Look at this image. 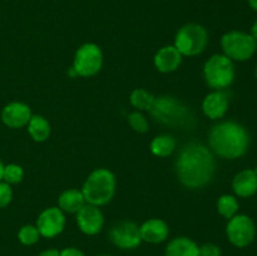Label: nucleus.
I'll return each mask as SVG.
<instances>
[{
	"label": "nucleus",
	"instance_id": "obj_8",
	"mask_svg": "<svg viewBox=\"0 0 257 256\" xmlns=\"http://www.w3.org/2000/svg\"><path fill=\"white\" fill-rule=\"evenodd\" d=\"M103 67V52L94 43H85L75 52L73 69L83 78L94 77Z\"/></svg>",
	"mask_w": 257,
	"mask_h": 256
},
{
	"label": "nucleus",
	"instance_id": "obj_21",
	"mask_svg": "<svg viewBox=\"0 0 257 256\" xmlns=\"http://www.w3.org/2000/svg\"><path fill=\"white\" fill-rule=\"evenodd\" d=\"M176 140L170 135L156 136L151 142V152L156 157L165 158L172 155L176 150Z\"/></svg>",
	"mask_w": 257,
	"mask_h": 256
},
{
	"label": "nucleus",
	"instance_id": "obj_33",
	"mask_svg": "<svg viewBox=\"0 0 257 256\" xmlns=\"http://www.w3.org/2000/svg\"><path fill=\"white\" fill-rule=\"evenodd\" d=\"M4 167H5V165L3 163V161L0 160V181H3V173H4Z\"/></svg>",
	"mask_w": 257,
	"mask_h": 256
},
{
	"label": "nucleus",
	"instance_id": "obj_31",
	"mask_svg": "<svg viewBox=\"0 0 257 256\" xmlns=\"http://www.w3.org/2000/svg\"><path fill=\"white\" fill-rule=\"evenodd\" d=\"M250 34L252 35V37L257 40V19L255 20V22H253L252 27H251V33H250Z\"/></svg>",
	"mask_w": 257,
	"mask_h": 256
},
{
	"label": "nucleus",
	"instance_id": "obj_16",
	"mask_svg": "<svg viewBox=\"0 0 257 256\" xmlns=\"http://www.w3.org/2000/svg\"><path fill=\"white\" fill-rule=\"evenodd\" d=\"M182 57L183 55L178 52L175 45H166L156 53L153 63L158 72L171 73L180 68L181 63H182Z\"/></svg>",
	"mask_w": 257,
	"mask_h": 256
},
{
	"label": "nucleus",
	"instance_id": "obj_23",
	"mask_svg": "<svg viewBox=\"0 0 257 256\" xmlns=\"http://www.w3.org/2000/svg\"><path fill=\"white\" fill-rule=\"evenodd\" d=\"M238 205L237 198L233 195H222L217 200V212L226 220H230L235 215H237Z\"/></svg>",
	"mask_w": 257,
	"mask_h": 256
},
{
	"label": "nucleus",
	"instance_id": "obj_1",
	"mask_svg": "<svg viewBox=\"0 0 257 256\" xmlns=\"http://www.w3.org/2000/svg\"><path fill=\"white\" fill-rule=\"evenodd\" d=\"M175 168L181 185L188 190H200L207 186L215 176V156L202 143L190 142L178 152Z\"/></svg>",
	"mask_w": 257,
	"mask_h": 256
},
{
	"label": "nucleus",
	"instance_id": "obj_11",
	"mask_svg": "<svg viewBox=\"0 0 257 256\" xmlns=\"http://www.w3.org/2000/svg\"><path fill=\"white\" fill-rule=\"evenodd\" d=\"M37 228L40 236L53 238L60 235L65 227V215L59 207H48L40 212L37 220Z\"/></svg>",
	"mask_w": 257,
	"mask_h": 256
},
{
	"label": "nucleus",
	"instance_id": "obj_25",
	"mask_svg": "<svg viewBox=\"0 0 257 256\" xmlns=\"http://www.w3.org/2000/svg\"><path fill=\"white\" fill-rule=\"evenodd\" d=\"M24 178V170L22 166L17 163H9L4 167V173H3V181L12 185H18Z\"/></svg>",
	"mask_w": 257,
	"mask_h": 256
},
{
	"label": "nucleus",
	"instance_id": "obj_2",
	"mask_svg": "<svg viewBox=\"0 0 257 256\" xmlns=\"http://www.w3.org/2000/svg\"><path fill=\"white\" fill-rule=\"evenodd\" d=\"M251 138L247 130L235 120H223L211 128L208 145L211 151L225 160H237L247 153Z\"/></svg>",
	"mask_w": 257,
	"mask_h": 256
},
{
	"label": "nucleus",
	"instance_id": "obj_15",
	"mask_svg": "<svg viewBox=\"0 0 257 256\" xmlns=\"http://www.w3.org/2000/svg\"><path fill=\"white\" fill-rule=\"evenodd\" d=\"M140 233L142 241L157 245L167 240L170 235V227L167 222L161 218H150L140 226Z\"/></svg>",
	"mask_w": 257,
	"mask_h": 256
},
{
	"label": "nucleus",
	"instance_id": "obj_3",
	"mask_svg": "<svg viewBox=\"0 0 257 256\" xmlns=\"http://www.w3.org/2000/svg\"><path fill=\"white\" fill-rule=\"evenodd\" d=\"M150 112L156 122L175 130H188L193 124V114L190 108L171 95L156 98Z\"/></svg>",
	"mask_w": 257,
	"mask_h": 256
},
{
	"label": "nucleus",
	"instance_id": "obj_18",
	"mask_svg": "<svg viewBox=\"0 0 257 256\" xmlns=\"http://www.w3.org/2000/svg\"><path fill=\"white\" fill-rule=\"evenodd\" d=\"M166 256H200V246L190 237L178 236L166 246Z\"/></svg>",
	"mask_w": 257,
	"mask_h": 256
},
{
	"label": "nucleus",
	"instance_id": "obj_22",
	"mask_svg": "<svg viewBox=\"0 0 257 256\" xmlns=\"http://www.w3.org/2000/svg\"><path fill=\"white\" fill-rule=\"evenodd\" d=\"M131 104L136 108L137 110L142 112V110H148L150 112L152 108L153 103H155L156 97L148 90L143 89V88H137L131 93Z\"/></svg>",
	"mask_w": 257,
	"mask_h": 256
},
{
	"label": "nucleus",
	"instance_id": "obj_29",
	"mask_svg": "<svg viewBox=\"0 0 257 256\" xmlns=\"http://www.w3.org/2000/svg\"><path fill=\"white\" fill-rule=\"evenodd\" d=\"M60 256H85V253L77 247H65L60 251Z\"/></svg>",
	"mask_w": 257,
	"mask_h": 256
},
{
	"label": "nucleus",
	"instance_id": "obj_12",
	"mask_svg": "<svg viewBox=\"0 0 257 256\" xmlns=\"http://www.w3.org/2000/svg\"><path fill=\"white\" fill-rule=\"evenodd\" d=\"M77 225L83 233L94 236L102 231L104 226V216L98 206L85 203L77 213Z\"/></svg>",
	"mask_w": 257,
	"mask_h": 256
},
{
	"label": "nucleus",
	"instance_id": "obj_30",
	"mask_svg": "<svg viewBox=\"0 0 257 256\" xmlns=\"http://www.w3.org/2000/svg\"><path fill=\"white\" fill-rule=\"evenodd\" d=\"M38 256H60V251L57 248H47V250L42 251Z\"/></svg>",
	"mask_w": 257,
	"mask_h": 256
},
{
	"label": "nucleus",
	"instance_id": "obj_27",
	"mask_svg": "<svg viewBox=\"0 0 257 256\" xmlns=\"http://www.w3.org/2000/svg\"><path fill=\"white\" fill-rule=\"evenodd\" d=\"M13 200V190L9 183L0 181V210L5 208Z\"/></svg>",
	"mask_w": 257,
	"mask_h": 256
},
{
	"label": "nucleus",
	"instance_id": "obj_10",
	"mask_svg": "<svg viewBox=\"0 0 257 256\" xmlns=\"http://www.w3.org/2000/svg\"><path fill=\"white\" fill-rule=\"evenodd\" d=\"M109 238L114 246L122 250H133L142 242L140 233V226L133 221H120L112 226L109 231Z\"/></svg>",
	"mask_w": 257,
	"mask_h": 256
},
{
	"label": "nucleus",
	"instance_id": "obj_13",
	"mask_svg": "<svg viewBox=\"0 0 257 256\" xmlns=\"http://www.w3.org/2000/svg\"><path fill=\"white\" fill-rule=\"evenodd\" d=\"M33 113L29 105L24 102H10L3 108L2 122L12 130L27 127Z\"/></svg>",
	"mask_w": 257,
	"mask_h": 256
},
{
	"label": "nucleus",
	"instance_id": "obj_28",
	"mask_svg": "<svg viewBox=\"0 0 257 256\" xmlns=\"http://www.w3.org/2000/svg\"><path fill=\"white\" fill-rule=\"evenodd\" d=\"M220 246L213 242H206L200 246V256H221Z\"/></svg>",
	"mask_w": 257,
	"mask_h": 256
},
{
	"label": "nucleus",
	"instance_id": "obj_14",
	"mask_svg": "<svg viewBox=\"0 0 257 256\" xmlns=\"http://www.w3.org/2000/svg\"><path fill=\"white\" fill-rule=\"evenodd\" d=\"M228 104H230V99L226 90H212L203 98V114L212 120L221 119L227 113Z\"/></svg>",
	"mask_w": 257,
	"mask_h": 256
},
{
	"label": "nucleus",
	"instance_id": "obj_34",
	"mask_svg": "<svg viewBox=\"0 0 257 256\" xmlns=\"http://www.w3.org/2000/svg\"><path fill=\"white\" fill-rule=\"evenodd\" d=\"M255 78L257 79V67H256V69H255Z\"/></svg>",
	"mask_w": 257,
	"mask_h": 256
},
{
	"label": "nucleus",
	"instance_id": "obj_24",
	"mask_svg": "<svg viewBox=\"0 0 257 256\" xmlns=\"http://www.w3.org/2000/svg\"><path fill=\"white\" fill-rule=\"evenodd\" d=\"M39 238L40 233L38 231L37 226L34 225H24L18 231V240L24 246L35 245L39 241Z\"/></svg>",
	"mask_w": 257,
	"mask_h": 256
},
{
	"label": "nucleus",
	"instance_id": "obj_9",
	"mask_svg": "<svg viewBox=\"0 0 257 256\" xmlns=\"http://www.w3.org/2000/svg\"><path fill=\"white\" fill-rule=\"evenodd\" d=\"M226 236L233 246L243 248L250 246L256 237V225L250 216L237 213L226 225Z\"/></svg>",
	"mask_w": 257,
	"mask_h": 256
},
{
	"label": "nucleus",
	"instance_id": "obj_19",
	"mask_svg": "<svg viewBox=\"0 0 257 256\" xmlns=\"http://www.w3.org/2000/svg\"><path fill=\"white\" fill-rule=\"evenodd\" d=\"M85 203L82 191L75 188L65 190L58 198V207L64 213H77Z\"/></svg>",
	"mask_w": 257,
	"mask_h": 256
},
{
	"label": "nucleus",
	"instance_id": "obj_6",
	"mask_svg": "<svg viewBox=\"0 0 257 256\" xmlns=\"http://www.w3.org/2000/svg\"><path fill=\"white\" fill-rule=\"evenodd\" d=\"M223 54L232 62H246L251 59L257 50V40L250 33L231 30L221 38Z\"/></svg>",
	"mask_w": 257,
	"mask_h": 256
},
{
	"label": "nucleus",
	"instance_id": "obj_4",
	"mask_svg": "<svg viewBox=\"0 0 257 256\" xmlns=\"http://www.w3.org/2000/svg\"><path fill=\"white\" fill-rule=\"evenodd\" d=\"M117 180L114 173L108 168H97L85 180L82 187V193L85 202L89 205L100 206L107 205L114 197Z\"/></svg>",
	"mask_w": 257,
	"mask_h": 256
},
{
	"label": "nucleus",
	"instance_id": "obj_32",
	"mask_svg": "<svg viewBox=\"0 0 257 256\" xmlns=\"http://www.w3.org/2000/svg\"><path fill=\"white\" fill-rule=\"evenodd\" d=\"M248 5H250L251 9L253 10V12L257 13V0H247Z\"/></svg>",
	"mask_w": 257,
	"mask_h": 256
},
{
	"label": "nucleus",
	"instance_id": "obj_36",
	"mask_svg": "<svg viewBox=\"0 0 257 256\" xmlns=\"http://www.w3.org/2000/svg\"><path fill=\"white\" fill-rule=\"evenodd\" d=\"M99 256H113V255H99Z\"/></svg>",
	"mask_w": 257,
	"mask_h": 256
},
{
	"label": "nucleus",
	"instance_id": "obj_26",
	"mask_svg": "<svg viewBox=\"0 0 257 256\" xmlns=\"http://www.w3.org/2000/svg\"><path fill=\"white\" fill-rule=\"evenodd\" d=\"M127 120H128V124L131 125V128H132L135 132L137 133H146L148 132V120L147 118L145 117V114L143 113H141L140 110H136V112H132L128 114L127 117Z\"/></svg>",
	"mask_w": 257,
	"mask_h": 256
},
{
	"label": "nucleus",
	"instance_id": "obj_35",
	"mask_svg": "<svg viewBox=\"0 0 257 256\" xmlns=\"http://www.w3.org/2000/svg\"><path fill=\"white\" fill-rule=\"evenodd\" d=\"M253 171H255V172H256V175H257V167H256V168H253Z\"/></svg>",
	"mask_w": 257,
	"mask_h": 256
},
{
	"label": "nucleus",
	"instance_id": "obj_20",
	"mask_svg": "<svg viewBox=\"0 0 257 256\" xmlns=\"http://www.w3.org/2000/svg\"><path fill=\"white\" fill-rule=\"evenodd\" d=\"M27 127L30 137L35 142H45L52 132L50 123L43 115L39 114H33Z\"/></svg>",
	"mask_w": 257,
	"mask_h": 256
},
{
	"label": "nucleus",
	"instance_id": "obj_5",
	"mask_svg": "<svg viewBox=\"0 0 257 256\" xmlns=\"http://www.w3.org/2000/svg\"><path fill=\"white\" fill-rule=\"evenodd\" d=\"M236 77L235 64L225 54H213L203 65V78L212 90H226Z\"/></svg>",
	"mask_w": 257,
	"mask_h": 256
},
{
	"label": "nucleus",
	"instance_id": "obj_17",
	"mask_svg": "<svg viewBox=\"0 0 257 256\" xmlns=\"http://www.w3.org/2000/svg\"><path fill=\"white\" fill-rule=\"evenodd\" d=\"M232 190L241 198L252 197L257 192V175L251 168L240 171L232 180Z\"/></svg>",
	"mask_w": 257,
	"mask_h": 256
},
{
	"label": "nucleus",
	"instance_id": "obj_7",
	"mask_svg": "<svg viewBox=\"0 0 257 256\" xmlns=\"http://www.w3.org/2000/svg\"><path fill=\"white\" fill-rule=\"evenodd\" d=\"M208 33L198 23H188L178 29L175 37V47L183 57H196L206 49Z\"/></svg>",
	"mask_w": 257,
	"mask_h": 256
}]
</instances>
